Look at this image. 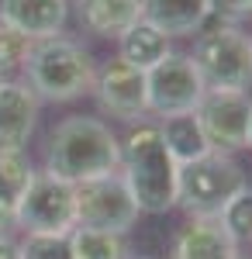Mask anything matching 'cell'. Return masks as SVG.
Returning <instances> with one entry per match:
<instances>
[{"instance_id":"25","label":"cell","mask_w":252,"mask_h":259,"mask_svg":"<svg viewBox=\"0 0 252 259\" xmlns=\"http://www.w3.org/2000/svg\"><path fill=\"white\" fill-rule=\"evenodd\" d=\"M245 149H252V114H249V139H245Z\"/></svg>"},{"instance_id":"13","label":"cell","mask_w":252,"mask_h":259,"mask_svg":"<svg viewBox=\"0 0 252 259\" xmlns=\"http://www.w3.org/2000/svg\"><path fill=\"white\" fill-rule=\"evenodd\" d=\"M173 259H238V242L218 218H190L173 245Z\"/></svg>"},{"instance_id":"19","label":"cell","mask_w":252,"mask_h":259,"mask_svg":"<svg viewBox=\"0 0 252 259\" xmlns=\"http://www.w3.org/2000/svg\"><path fill=\"white\" fill-rule=\"evenodd\" d=\"M69 249H73V259H128L124 235L100 232V228H83V225H76L69 232Z\"/></svg>"},{"instance_id":"23","label":"cell","mask_w":252,"mask_h":259,"mask_svg":"<svg viewBox=\"0 0 252 259\" xmlns=\"http://www.w3.org/2000/svg\"><path fill=\"white\" fill-rule=\"evenodd\" d=\"M214 21H228V24H242L252 18V0H207Z\"/></svg>"},{"instance_id":"8","label":"cell","mask_w":252,"mask_h":259,"mask_svg":"<svg viewBox=\"0 0 252 259\" xmlns=\"http://www.w3.org/2000/svg\"><path fill=\"white\" fill-rule=\"evenodd\" d=\"M135 221L138 207L121 173L76 183V225L124 235V232H132Z\"/></svg>"},{"instance_id":"16","label":"cell","mask_w":252,"mask_h":259,"mask_svg":"<svg viewBox=\"0 0 252 259\" xmlns=\"http://www.w3.org/2000/svg\"><path fill=\"white\" fill-rule=\"evenodd\" d=\"M31 177H35V166L24 149H0V232L14 228Z\"/></svg>"},{"instance_id":"21","label":"cell","mask_w":252,"mask_h":259,"mask_svg":"<svg viewBox=\"0 0 252 259\" xmlns=\"http://www.w3.org/2000/svg\"><path fill=\"white\" fill-rule=\"evenodd\" d=\"M31 45H35V38H28V35L18 31L7 18H0V76L18 73L21 66L28 62Z\"/></svg>"},{"instance_id":"9","label":"cell","mask_w":252,"mask_h":259,"mask_svg":"<svg viewBox=\"0 0 252 259\" xmlns=\"http://www.w3.org/2000/svg\"><path fill=\"white\" fill-rule=\"evenodd\" d=\"M249 114H252L249 90H214V87H207L200 104L194 107V118L200 121V132L211 145V152H225V156L245 149Z\"/></svg>"},{"instance_id":"11","label":"cell","mask_w":252,"mask_h":259,"mask_svg":"<svg viewBox=\"0 0 252 259\" xmlns=\"http://www.w3.org/2000/svg\"><path fill=\"white\" fill-rule=\"evenodd\" d=\"M38 94L24 80L0 83V149H24L38 124Z\"/></svg>"},{"instance_id":"2","label":"cell","mask_w":252,"mask_h":259,"mask_svg":"<svg viewBox=\"0 0 252 259\" xmlns=\"http://www.w3.org/2000/svg\"><path fill=\"white\" fill-rule=\"evenodd\" d=\"M117 173L128 183L138 214H166L170 207H176L180 162L170 156L155 121L132 124V132L121 142V169Z\"/></svg>"},{"instance_id":"15","label":"cell","mask_w":252,"mask_h":259,"mask_svg":"<svg viewBox=\"0 0 252 259\" xmlns=\"http://www.w3.org/2000/svg\"><path fill=\"white\" fill-rule=\"evenodd\" d=\"M73 11L90 35L117 38L142 21V0H73Z\"/></svg>"},{"instance_id":"4","label":"cell","mask_w":252,"mask_h":259,"mask_svg":"<svg viewBox=\"0 0 252 259\" xmlns=\"http://www.w3.org/2000/svg\"><path fill=\"white\" fill-rule=\"evenodd\" d=\"M194 66L214 90H249L252 87V31L228 21H207L197 31Z\"/></svg>"},{"instance_id":"17","label":"cell","mask_w":252,"mask_h":259,"mask_svg":"<svg viewBox=\"0 0 252 259\" xmlns=\"http://www.w3.org/2000/svg\"><path fill=\"white\" fill-rule=\"evenodd\" d=\"M170 52H173L170 35L159 31L155 24H149L145 18L135 21L128 31L117 35V59H124L128 66H135V69H142V73H149L155 62H162Z\"/></svg>"},{"instance_id":"27","label":"cell","mask_w":252,"mask_h":259,"mask_svg":"<svg viewBox=\"0 0 252 259\" xmlns=\"http://www.w3.org/2000/svg\"><path fill=\"white\" fill-rule=\"evenodd\" d=\"M128 259H132V256H128Z\"/></svg>"},{"instance_id":"6","label":"cell","mask_w":252,"mask_h":259,"mask_svg":"<svg viewBox=\"0 0 252 259\" xmlns=\"http://www.w3.org/2000/svg\"><path fill=\"white\" fill-rule=\"evenodd\" d=\"M14 225L28 235H69L76 228V183L35 169Z\"/></svg>"},{"instance_id":"26","label":"cell","mask_w":252,"mask_h":259,"mask_svg":"<svg viewBox=\"0 0 252 259\" xmlns=\"http://www.w3.org/2000/svg\"><path fill=\"white\" fill-rule=\"evenodd\" d=\"M4 80H7V76H0V83H4Z\"/></svg>"},{"instance_id":"18","label":"cell","mask_w":252,"mask_h":259,"mask_svg":"<svg viewBox=\"0 0 252 259\" xmlns=\"http://www.w3.org/2000/svg\"><path fill=\"white\" fill-rule=\"evenodd\" d=\"M159 135L166 142V149H170V156H173L180 166L190 159H200L204 152H211V145L204 139V132H200V121L194 118V111L190 114H173V118H159Z\"/></svg>"},{"instance_id":"22","label":"cell","mask_w":252,"mask_h":259,"mask_svg":"<svg viewBox=\"0 0 252 259\" xmlns=\"http://www.w3.org/2000/svg\"><path fill=\"white\" fill-rule=\"evenodd\" d=\"M24 259H73L69 235H28L21 242Z\"/></svg>"},{"instance_id":"10","label":"cell","mask_w":252,"mask_h":259,"mask_svg":"<svg viewBox=\"0 0 252 259\" xmlns=\"http://www.w3.org/2000/svg\"><path fill=\"white\" fill-rule=\"evenodd\" d=\"M97 104L117 121H145L149 118V100H145V73L128 66L124 59H107L97 69V80L90 90Z\"/></svg>"},{"instance_id":"12","label":"cell","mask_w":252,"mask_h":259,"mask_svg":"<svg viewBox=\"0 0 252 259\" xmlns=\"http://www.w3.org/2000/svg\"><path fill=\"white\" fill-rule=\"evenodd\" d=\"M0 18H7L28 38L62 35L69 21V0H0Z\"/></svg>"},{"instance_id":"3","label":"cell","mask_w":252,"mask_h":259,"mask_svg":"<svg viewBox=\"0 0 252 259\" xmlns=\"http://www.w3.org/2000/svg\"><path fill=\"white\" fill-rule=\"evenodd\" d=\"M21 69H24V83L38 94V100H52V104L79 100L94 90L97 80V62L90 49L69 35L38 38Z\"/></svg>"},{"instance_id":"20","label":"cell","mask_w":252,"mask_h":259,"mask_svg":"<svg viewBox=\"0 0 252 259\" xmlns=\"http://www.w3.org/2000/svg\"><path fill=\"white\" fill-rule=\"evenodd\" d=\"M218 221L225 225V232H228L238 245H242V242H252V187L249 183H245L238 194L228 197V204L218 211Z\"/></svg>"},{"instance_id":"7","label":"cell","mask_w":252,"mask_h":259,"mask_svg":"<svg viewBox=\"0 0 252 259\" xmlns=\"http://www.w3.org/2000/svg\"><path fill=\"white\" fill-rule=\"evenodd\" d=\"M207 83L194 66L190 52H170L162 62H155L145 73V100H149V118H173L190 114Z\"/></svg>"},{"instance_id":"24","label":"cell","mask_w":252,"mask_h":259,"mask_svg":"<svg viewBox=\"0 0 252 259\" xmlns=\"http://www.w3.org/2000/svg\"><path fill=\"white\" fill-rule=\"evenodd\" d=\"M0 259H24L21 242L14 235H7V232H0Z\"/></svg>"},{"instance_id":"5","label":"cell","mask_w":252,"mask_h":259,"mask_svg":"<svg viewBox=\"0 0 252 259\" xmlns=\"http://www.w3.org/2000/svg\"><path fill=\"white\" fill-rule=\"evenodd\" d=\"M245 187V169L225 152H204L200 159L180 166L176 177V204L190 218H218L232 194Z\"/></svg>"},{"instance_id":"14","label":"cell","mask_w":252,"mask_h":259,"mask_svg":"<svg viewBox=\"0 0 252 259\" xmlns=\"http://www.w3.org/2000/svg\"><path fill=\"white\" fill-rule=\"evenodd\" d=\"M142 18L170 38H183L197 35L211 21V7L207 0H142Z\"/></svg>"},{"instance_id":"1","label":"cell","mask_w":252,"mask_h":259,"mask_svg":"<svg viewBox=\"0 0 252 259\" xmlns=\"http://www.w3.org/2000/svg\"><path fill=\"white\" fill-rule=\"evenodd\" d=\"M45 169L69 183H87L121 169V142L111 124L90 114H69L52 128L45 145Z\"/></svg>"}]
</instances>
